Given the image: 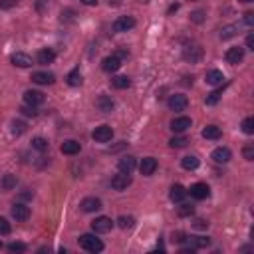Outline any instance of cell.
I'll use <instances>...</instances> for the list:
<instances>
[{
    "instance_id": "obj_1",
    "label": "cell",
    "mask_w": 254,
    "mask_h": 254,
    "mask_svg": "<svg viewBox=\"0 0 254 254\" xmlns=\"http://www.w3.org/2000/svg\"><path fill=\"white\" fill-rule=\"evenodd\" d=\"M78 244H79V248H83L86 252H92V254L103 250V242H101L95 235H81V237L78 238Z\"/></svg>"
},
{
    "instance_id": "obj_2",
    "label": "cell",
    "mask_w": 254,
    "mask_h": 254,
    "mask_svg": "<svg viewBox=\"0 0 254 254\" xmlns=\"http://www.w3.org/2000/svg\"><path fill=\"white\" fill-rule=\"evenodd\" d=\"M187 193H190V197L197 199V201H205V199L210 197V189H208L206 183H195V185H190V189Z\"/></svg>"
},
{
    "instance_id": "obj_3",
    "label": "cell",
    "mask_w": 254,
    "mask_h": 254,
    "mask_svg": "<svg viewBox=\"0 0 254 254\" xmlns=\"http://www.w3.org/2000/svg\"><path fill=\"white\" fill-rule=\"evenodd\" d=\"M113 221L110 217H97L94 222H92V230L97 232V235H105V232H110L113 228Z\"/></svg>"
},
{
    "instance_id": "obj_4",
    "label": "cell",
    "mask_w": 254,
    "mask_h": 254,
    "mask_svg": "<svg viewBox=\"0 0 254 254\" xmlns=\"http://www.w3.org/2000/svg\"><path fill=\"white\" fill-rule=\"evenodd\" d=\"M92 137H94V141H97V143H108V141H111V137H113V129H111L110 125H99V127H95V129H94Z\"/></svg>"
},
{
    "instance_id": "obj_5",
    "label": "cell",
    "mask_w": 254,
    "mask_h": 254,
    "mask_svg": "<svg viewBox=\"0 0 254 254\" xmlns=\"http://www.w3.org/2000/svg\"><path fill=\"white\" fill-rule=\"evenodd\" d=\"M167 105H169V110H171V111H185L187 105H189V99L183 94H175V95L169 97Z\"/></svg>"
},
{
    "instance_id": "obj_6",
    "label": "cell",
    "mask_w": 254,
    "mask_h": 254,
    "mask_svg": "<svg viewBox=\"0 0 254 254\" xmlns=\"http://www.w3.org/2000/svg\"><path fill=\"white\" fill-rule=\"evenodd\" d=\"M121 68V58L117 54H111V56H105L103 62H101V70L108 72V74H113Z\"/></svg>"
},
{
    "instance_id": "obj_7",
    "label": "cell",
    "mask_w": 254,
    "mask_h": 254,
    "mask_svg": "<svg viewBox=\"0 0 254 254\" xmlns=\"http://www.w3.org/2000/svg\"><path fill=\"white\" fill-rule=\"evenodd\" d=\"M135 28V18L131 16H119L113 22V32H129Z\"/></svg>"
},
{
    "instance_id": "obj_8",
    "label": "cell",
    "mask_w": 254,
    "mask_h": 254,
    "mask_svg": "<svg viewBox=\"0 0 254 254\" xmlns=\"http://www.w3.org/2000/svg\"><path fill=\"white\" fill-rule=\"evenodd\" d=\"M157 159L155 157H145V159H141V165H139V171H141V175L143 177H151L155 171H157Z\"/></svg>"
},
{
    "instance_id": "obj_9",
    "label": "cell",
    "mask_w": 254,
    "mask_h": 254,
    "mask_svg": "<svg viewBox=\"0 0 254 254\" xmlns=\"http://www.w3.org/2000/svg\"><path fill=\"white\" fill-rule=\"evenodd\" d=\"M12 219H14L16 222L28 221V219H30V208H28L24 203H16V205L12 206Z\"/></svg>"
},
{
    "instance_id": "obj_10",
    "label": "cell",
    "mask_w": 254,
    "mask_h": 254,
    "mask_svg": "<svg viewBox=\"0 0 254 254\" xmlns=\"http://www.w3.org/2000/svg\"><path fill=\"white\" fill-rule=\"evenodd\" d=\"M131 183H133L131 173H121V171H119V175H115V177L111 179V187H113L115 190H125Z\"/></svg>"
},
{
    "instance_id": "obj_11",
    "label": "cell",
    "mask_w": 254,
    "mask_h": 254,
    "mask_svg": "<svg viewBox=\"0 0 254 254\" xmlns=\"http://www.w3.org/2000/svg\"><path fill=\"white\" fill-rule=\"evenodd\" d=\"M183 58L187 60V62H190V64H197V62H201V58H203V48L201 46H187L185 50H183Z\"/></svg>"
},
{
    "instance_id": "obj_12",
    "label": "cell",
    "mask_w": 254,
    "mask_h": 254,
    "mask_svg": "<svg viewBox=\"0 0 254 254\" xmlns=\"http://www.w3.org/2000/svg\"><path fill=\"white\" fill-rule=\"evenodd\" d=\"M224 58H226V62H228V64H232V66H237V64H240V62L244 60V48H240V46L228 48Z\"/></svg>"
},
{
    "instance_id": "obj_13",
    "label": "cell",
    "mask_w": 254,
    "mask_h": 254,
    "mask_svg": "<svg viewBox=\"0 0 254 254\" xmlns=\"http://www.w3.org/2000/svg\"><path fill=\"white\" fill-rule=\"evenodd\" d=\"M32 81L38 83V86H50V83L56 81V76L52 72H34L32 74Z\"/></svg>"
},
{
    "instance_id": "obj_14",
    "label": "cell",
    "mask_w": 254,
    "mask_h": 254,
    "mask_svg": "<svg viewBox=\"0 0 254 254\" xmlns=\"http://www.w3.org/2000/svg\"><path fill=\"white\" fill-rule=\"evenodd\" d=\"M79 208L83 210V213H95V210L101 208V201L97 197H86L79 203Z\"/></svg>"
},
{
    "instance_id": "obj_15",
    "label": "cell",
    "mask_w": 254,
    "mask_h": 254,
    "mask_svg": "<svg viewBox=\"0 0 254 254\" xmlns=\"http://www.w3.org/2000/svg\"><path fill=\"white\" fill-rule=\"evenodd\" d=\"M95 108H97L101 113H111L113 108H115V103H113V99H111L110 95H99V97L95 99Z\"/></svg>"
},
{
    "instance_id": "obj_16",
    "label": "cell",
    "mask_w": 254,
    "mask_h": 254,
    "mask_svg": "<svg viewBox=\"0 0 254 254\" xmlns=\"http://www.w3.org/2000/svg\"><path fill=\"white\" fill-rule=\"evenodd\" d=\"M44 94L42 92H38V90H28L26 94H24V101L28 103V105H34V108H38V105H42L44 103Z\"/></svg>"
},
{
    "instance_id": "obj_17",
    "label": "cell",
    "mask_w": 254,
    "mask_h": 254,
    "mask_svg": "<svg viewBox=\"0 0 254 254\" xmlns=\"http://www.w3.org/2000/svg\"><path fill=\"white\" fill-rule=\"evenodd\" d=\"M60 151H62L64 155H78V153L81 151V145H79V141H76V139H68V141L62 143Z\"/></svg>"
},
{
    "instance_id": "obj_18",
    "label": "cell",
    "mask_w": 254,
    "mask_h": 254,
    "mask_svg": "<svg viewBox=\"0 0 254 254\" xmlns=\"http://www.w3.org/2000/svg\"><path fill=\"white\" fill-rule=\"evenodd\" d=\"M10 62L14 64L16 68H30V66H32V58H30L28 54H24V52H16V54H12Z\"/></svg>"
},
{
    "instance_id": "obj_19",
    "label": "cell",
    "mask_w": 254,
    "mask_h": 254,
    "mask_svg": "<svg viewBox=\"0 0 254 254\" xmlns=\"http://www.w3.org/2000/svg\"><path fill=\"white\" fill-rule=\"evenodd\" d=\"M135 157H131V155H123L121 159H119V163H117V169L121 173H133V169H135Z\"/></svg>"
},
{
    "instance_id": "obj_20",
    "label": "cell",
    "mask_w": 254,
    "mask_h": 254,
    "mask_svg": "<svg viewBox=\"0 0 254 254\" xmlns=\"http://www.w3.org/2000/svg\"><path fill=\"white\" fill-rule=\"evenodd\" d=\"M190 119L189 117H175L173 121H171V129H173V133H183V131H187V129H190Z\"/></svg>"
},
{
    "instance_id": "obj_21",
    "label": "cell",
    "mask_w": 254,
    "mask_h": 254,
    "mask_svg": "<svg viewBox=\"0 0 254 254\" xmlns=\"http://www.w3.org/2000/svg\"><path fill=\"white\" fill-rule=\"evenodd\" d=\"M187 195L189 193H187V189L183 185H173L171 190H169V199H171L173 203H183Z\"/></svg>"
},
{
    "instance_id": "obj_22",
    "label": "cell",
    "mask_w": 254,
    "mask_h": 254,
    "mask_svg": "<svg viewBox=\"0 0 254 254\" xmlns=\"http://www.w3.org/2000/svg\"><path fill=\"white\" fill-rule=\"evenodd\" d=\"M205 81L210 83V86H221L224 81V74L221 70H208L206 76H205Z\"/></svg>"
},
{
    "instance_id": "obj_23",
    "label": "cell",
    "mask_w": 254,
    "mask_h": 254,
    "mask_svg": "<svg viewBox=\"0 0 254 254\" xmlns=\"http://www.w3.org/2000/svg\"><path fill=\"white\" fill-rule=\"evenodd\" d=\"M203 137L208 139V141H219L222 137V131H221V127H217V125H206L203 129Z\"/></svg>"
},
{
    "instance_id": "obj_24",
    "label": "cell",
    "mask_w": 254,
    "mask_h": 254,
    "mask_svg": "<svg viewBox=\"0 0 254 254\" xmlns=\"http://www.w3.org/2000/svg\"><path fill=\"white\" fill-rule=\"evenodd\" d=\"M230 157H232V153H230L228 147H217V149L213 151V159H215V163H228Z\"/></svg>"
},
{
    "instance_id": "obj_25",
    "label": "cell",
    "mask_w": 254,
    "mask_h": 254,
    "mask_svg": "<svg viewBox=\"0 0 254 254\" xmlns=\"http://www.w3.org/2000/svg\"><path fill=\"white\" fill-rule=\"evenodd\" d=\"M56 60V52L52 48H44L38 52V64H42V66H46V64H52Z\"/></svg>"
},
{
    "instance_id": "obj_26",
    "label": "cell",
    "mask_w": 254,
    "mask_h": 254,
    "mask_svg": "<svg viewBox=\"0 0 254 254\" xmlns=\"http://www.w3.org/2000/svg\"><path fill=\"white\" fill-rule=\"evenodd\" d=\"M16 185H18V179L12 173H6L2 179H0V189L2 190H12V189H16Z\"/></svg>"
},
{
    "instance_id": "obj_27",
    "label": "cell",
    "mask_w": 254,
    "mask_h": 254,
    "mask_svg": "<svg viewBox=\"0 0 254 254\" xmlns=\"http://www.w3.org/2000/svg\"><path fill=\"white\" fill-rule=\"evenodd\" d=\"M199 165H201V161H199V157H195V155H187V157L181 159V167L187 169V171H195Z\"/></svg>"
},
{
    "instance_id": "obj_28",
    "label": "cell",
    "mask_w": 254,
    "mask_h": 254,
    "mask_svg": "<svg viewBox=\"0 0 254 254\" xmlns=\"http://www.w3.org/2000/svg\"><path fill=\"white\" fill-rule=\"evenodd\" d=\"M189 246H193L195 250L197 248H206V246H210V238L208 237H190Z\"/></svg>"
},
{
    "instance_id": "obj_29",
    "label": "cell",
    "mask_w": 254,
    "mask_h": 254,
    "mask_svg": "<svg viewBox=\"0 0 254 254\" xmlns=\"http://www.w3.org/2000/svg\"><path fill=\"white\" fill-rule=\"evenodd\" d=\"M111 86L115 88V90H127L131 86V79L127 78V76H115L113 79H111Z\"/></svg>"
},
{
    "instance_id": "obj_30",
    "label": "cell",
    "mask_w": 254,
    "mask_h": 254,
    "mask_svg": "<svg viewBox=\"0 0 254 254\" xmlns=\"http://www.w3.org/2000/svg\"><path fill=\"white\" fill-rule=\"evenodd\" d=\"M48 147H50V143H48V139H44V137H34V139H32V149H36V151H40V153L48 151Z\"/></svg>"
},
{
    "instance_id": "obj_31",
    "label": "cell",
    "mask_w": 254,
    "mask_h": 254,
    "mask_svg": "<svg viewBox=\"0 0 254 254\" xmlns=\"http://www.w3.org/2000/svg\"><path fill=\"white\" fill-rule=\"evenodd\" d=\"M81 81H83V78H81V72H79V70H74V72L68 74V83H70L72 88L81 86Z\"/></svg>"
},
{
    "instance_id": "obj_32",
    "label": "cell",
    "mask_w": 254,
    "mask_h": 254,
    "mask_svg": "<svg viewBox=\"0 0 254 254\" xmlns=\"http://www.w3.org/2000/svg\"><path fill=\"white\" fill-rule=\"evenodd\" d=\"M187 143H189V139L183 137V135H177L173 139H169V145H171L173 149H183V147H187Z\"/></svg>"
},
{
    "instance_id": "obj_33",
    "label": "cell",
    "mask_w": 254,
    "mask_h": 254,
    "mask_svg": "<svg viewBox=\"0 0 254 254\" xmlns=\"http://www.w3.org/2000/svg\"><path fill=\"white\" fill-rule=\"evenodd\" d=\"M117 224L125 230V228H133L135 226V219L133 217H125V215H121L119 219H117Z\"/></svg>"
},
{
    "instance_id": "obj_34",
    "label": "cell",
    "mask_w": 254,
    "mask_h": 254,
    "mask_svg": "<svg viewBox=\"0 0 254 254\" xmlns=\"http://www.w3.org/2000/svg\"><path fill=\"white\" fill-rule=\"evenodd\" d=\"M12 133H14V135L26 133V123H24V121H12Z\"/></svg>"
},
{
    "instance_id": "obj_35",
    "label": "cell",
    "mask_w": 254,
    "mask_h": 254,
    "mask_svg": "<svg viewBox=\"0 0 254 254\" xmlns=\"http://www.w3.org/2000/svg\"><path fill=\"white\" fill-rule=\"evenodd\" d=\"M242 131H244L246 135H252V133H254V117H246V119L242 121Z\"/></svg>"
},
{
    "instance_id": "obj_36",
    "label": "cell",
    "mask_w": 254,
    "mask_h": 254,
    "mask_svg": "<svg viewBox=\"0 0 254 254\" xmlns=\"http://www.w3.org/2000/svg\"><path fill=\"white\" fill-rule=\"evenodd\" d=\"M193 213H195V206H193V205L183 203V205L179 206V217H190Z\"/></svg>"
},
{
    "instance_id": "obj_37",
    "label": "cell",
    "mask_w": 254,
    "mask_h": 254,
    "mask_svg": "<svg viewBox=\"0 0 254 254\" xmlns=\"http://www.w3.org/2000/svg\"><path fill=\"white\" fill-rule=\"evenodd\" d=\"M219 99H221V90H217V92H210V94L206 95L205 103H206V105H217V103H219Z\"/></svg>"
},
{
    "instance_id": "obj_38",
    "label": "cell",
    "mask_w": 254,
    "mask_h": 254,
    "mask_svg": "<svg viewBox=\"0 0 254 254\" xmlns=\"http://www.w3.org/2000/svg\"><path fill=\"white\" fill-rule=\"evenodd\" d=\"M12 232V226H10V222L4 219V217H0V235L2 237H6V235H10Z\"/></svg>"
},
{
    "instance_id": "obj_39",
    "label": "cell",
    "mask_w": 254,
    "mask_h": 254,
    "mask_svg": "<svg viewBox=\"0 0 254 254\" xmlns=\"http://www.w3.org/2000/svg\"><path fill=\"white\" fill-rule=\"evenodd\" d=\"M237 34V26H224L222 30H221V38L222 40H228V38H232Z\"/></svg>"
},
{
    "instance_id": "obj_40",
    "label": "cell",
    "mask_w": 254,
    "mask_h": 254,
    "mask_svg": "<svg viewBox=\"0 0 254 254\" xmlns=\"http://www.w3.org/2000/svg\"><path fill=\"white\" fill-rule=\"evenodd\" d=\"M8 250H10V252H26L28 246H26L24 242H10V244H8Z\"/></svg>"
},
{
    "instance_id": "obj_41",
    "label": "cell",
    "mask_w": 254,
    "mask_h": 254,
    "mask_svg": "<svg viewBox=\"0 0 254 254\" xmlns=\"http://www.w3.org/2000/svg\"><path fill=\"white\" fill-rule=\"evenodd\" d=\"M20 111H22L24 115H28V117H36L38 115V111H36V108H34V105H22V108H20Z\"/></svg>"
},
{
    "instance_id": "obj_42",
    "label": "cell",
    "mask_w": 254,
    "mask_h": 254,
    "mask_svg": "<svg viewBox=\"0 0 254 254\" xmlns=\"http://www.w3.org/2000/svg\"><path fill=\"white\" fill-rule=\"evenodd\" d=\"M242 155L246 161H254V147L252 145H246L244 149H242Z\"/></svg>"
},
{
    "instance_id": "obj_43",
    "label": "cell",
    "mask_w": 254,
    "mask_h": 254,
    "mask_svg": "<svg viewBox=\"0 0 254 254\" xmlns=\"http://www.w3.org/2000/svg\"><path fill=\"white\" fill-rule=\"evenodd\" d=\"M190 20H193V22H197V24H201L203 20H205V12H203V10H195L193 14H190Z\"/></svg>"
},
{
    "instance_id": "obj_44",
    "label": "cell",
    "mask_w": 254,
    "mask_h": 254,
    "mask_svg": "<svg viewBox=\"0 0 254 254\" xmlns=\"http://www.w3.org/2000/svg\"><path fill=\"white\" fill-rule=\"evenodd\" d=\"M16 6V0H0V8L2 10H8V8H14Z\"/></svg>"
},
{
    "instance_id": "obj_45",
    "label": "cell",
    "mask_w": 254,
    "mask_h": 254,
    "mask_svg": "<svg viewBox=\"0 0 254 254\" xmlns=\"http://www.w3.org/2000/svg\"><path fill=\"white\" fill-rule=\"evenodd\" d=\"M193 226L199 228V230H205V228H208V222H206L205 219H197V221L193 222Z\"/></svg>"
},
{
    "instance_id": "obj_46",
    "label": "cell",
    "mask_w": 254,
    "mask_h": 254,
    "mask_svg": "<svg viewBox=\"0 0 254 254\" xmlns=\"http://www.w3.org/2000/svg\"><path fill=\"white\" fill-rule=\"evenodd\" d=\"M244 22H246L248 26L254 24V12H246V14H244Z\"/></svg>"
},
{
    "instance_id": "obj_47",
    "label": "cell",
    "mask_w": 254,
    "mask_h": 254,
    "mask_svg": "<svg viewBox=\"0 0 254 254\" xmlns=\"http://www.w3.org/2000/svg\"><path fill=\"white\" fill-rule=\"evenodd\" d=\"M246 48H248V50H254V36H252V34L246 36Z\"/></svg>"
},
{
    "instance_id": "obj_48",
    "label": "cell",
    "mask_w": 254,
    "mask_h": 254,
    "mask_svg": "<svg viewBox=\"0 0 254 254\" xmlns=\"http://www.w3.org/2000/svg\"><path fill=\"white\" fill-rule=\"evenodd\" d=\"M83 4H88V6H95L97 4V0H81Z\"/></svg>"
},
{
    "instance_id": "obj_49",
    "label": "cell",
    "mask_w": 254,
    "mask_h": 254,
    "mask_svg": "<svg viewBox=\"0 0 254 254\" xmlns=\"http://www.w3.org/2000/svg\"><path fill=\"white\" fill-rule=\"evenodd\" d=\"M175 10H179V4H173L171 8H169V14H171V12H175Z\"/></svg>"
},
{
    "instance_id": "obj_50",
    "label": "cell",
    "mask_w": 254,
    "mask_h": 254,
    "mask_svg": "<svg viewBox=\"0 0 254 254\" xmlns=\"http://www.w3.org/2000/svg\"><path fill=\"white\" fill-rule=\"evenodd\" d=\"M240 2H246V4H248V2H252V0H240Z\"/></svg>"
},
{
    "instance_id": "obj_51",
    "label": "cell",
    "mask_w": 254,
    "mask_h": 254,
    "mask_svg": "<svg viewBox=\"0 0 254 254\" xmlns=\"http://www.w3.org/2000/svg\"><path fill=\"white\" fill-rule=\"evenodd\" d=\"M4 248V244H2V240H0V250H2Z\"/></svg>"
}]
</instances>
